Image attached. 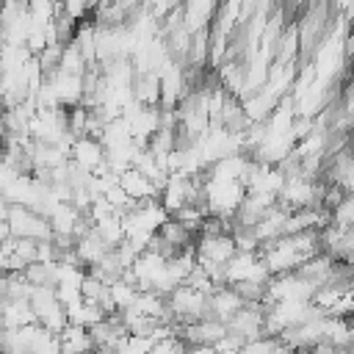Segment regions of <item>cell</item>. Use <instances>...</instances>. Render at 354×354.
Listing matches in <instances>:
<instances>
[{"label": "cell", "instance_id": "obj_1", "mask_svg": "<svg viewBox=\"0 0 354 354\" xmlns=\"http://www.w3.org/2000/svg\"><path fill=\"white\" fill-rule=\"evenodd\" d=\"M166 307L171 315V324H191L207 315V293L191 288V285H177L169 296H166Z\"/></svg>", "mask_w": 354, "mask_h": 354}, {"label": "cell", "instance_id": "obj_2", "mask_svg": "<svg viewBox=\"0 0 354 354\" xmlns=\"http://www.w3.org/2000/svg\"><path fill=\"white\" fill-rule=\"evenodd\" d=\"M28 304L33 310V321L50 332H61L66 326V310L55 296V288H30Z\"/></svg>", "mask_w": 354, "mask_h": 354}, {"label": "cell", "instance_id": "obj_3", "mask_svg": "<svg viewBox=\"0 0 354 354\" xmlns=\"http://www.w3.org/2000/svg\"><path fill=\"white\" fill-rule=\"evenodd\" d=\"M158 202L163 205V210L169 216L191 202H199V177H185V174L171 171L163 180V185L158 188Z\"/></svg>", "mask_w": 354, "mask_h": 354}, {"label": "cell", "instance_id": "obj_4", "mask_svg": "<svg viewBox=\"0 0 354 354\" xmlns=\"http://www.w3.org/2000/svg\"><path fill=\"white\" fill-rule=\"evenodd\" d=\"M271 274L266 271L257 252H235L221 266V285H241V282H260L266 285Z\"/></svg>", "mask_w": 354, "mask_h": 354}, {"label": "cell", "instance_id": "obj_5", "mask_svg": "<svg viewBox=\"0 0 354 354\" xmlns=\"http://www.w3.org/2000/svg\"><path fill=\"white\" fill-rule=\"evenodd\" d=\"M6 227H8V235H14V238H30V241H50L53 238L47 216H41L30 207H22V205L8 207Z\"/></svg>", "mask_w": 354, "mask_h": 354}, {"label": "cell", "instance_id": "obj_6", "mask_svg": "<svg viewBox=\"0 0 354 354\" xmlns=\"http://www.w3.org/2000/svg\"><path fill=\"white\" fill-rule=\"evenodd\" d=\"M224 329L230 335H235L238 340H243V343L266 335V326H263V304L260 301H246L232 318L224 321Z\"/></svg>", "mask_w": 354, "mask_h": 354}, {"label": "cell", "instance_id": "obj_7", "mask_svg": "<svg viewBox=\"0 0 354 354\" xmlns=\"http://www.w3.org/2000/svg\"><path fill=\"white\" fill-rule=\"evenodd\" d=\"M69 160L86 171H94L105 163V147L97 136H75L69 144Z\"/></svg>", "mask_w": 354, "mask_h": 354}, {"label": "cell", "instance_id": "obj_8", "mask_svg": "<svg viewBox=\"0 0 354 354\" xmlns=\"http://www.w3.org/2000/svg\"><path fill=\"white\" fill-rule=\"evenodd\" d=\"M243 304H246V301L241 299V293H238L235 288L218 285V288H213V290L207 293V318H216V321L224 324V321L232 318Z\"/></svg>", "mask_w": 354, "mask_h": 354}, {"label": "cell", "instance_id": "obj_9", "mask_svg": "<svg viewBox=\"0 0 354 354\" xmlns=\"http://www.w3.org/2000/svg\"><path fill=\"white\" fill-rule=\"evenodd\" d=\"M116 183H119V188L133 199V202H144V199H158V185L149 180V177H144L138 169H124L122 174H116Z\"/></svg>", "mask_w": 354, "mask_h": 354}, {"label": "cell", "instance_id": "obj_10", "mask_svg": "<svg viewBox=\"0 0 354 354\" xmlns=\"http://www.w3.org/2000/svg\"><path fill=\"white\" fill-rule=\"evenodd\" d=\"M33 324V310L25 296H8L0 301V329H19Z\"/></svg>", "mask_w": 354, "mask_h": 354}, {"label": "cell", "instance_id": "obj_11", "mask_svg": "<svg viewBox=\"0 0 354 354\" xmlns=\"http://www.w3.org/2000/svg\"><path fill=\"white\" fill-rule=\"evenodd\" d=\"M58 335V348L61 354H94V340H91V332L86 326H77V324H66Z\"/></svg>", "mask_w": 354, "mask_h": 354}, {"label": "cell", "instance_id": "obj_12", "mask_svg": "<svg viewBox=\"0 0 354 354\" xmlns=\"http://www.w3.org/2000/svg\"><path fill=\"white\" fill-rule=\"evenodd\" d=\"M133 100L138 105L155 108L160 102V88H158V75L155 72H136L133 77Z\"/></svg>", "mask_w": 354, "mask_h": 354}, {"label": "cell", "instance_id": "obj_13", "mask_svg": "<svg viewBox=\"0 0 354 354\" xmlns=\"http://www.w3.org/2000/svg\"><path fill=\"white\" fill-rule=\"evenodd\" d=\"M326 216H329V224L351 230V224H354V199H351V194L340 196V199L326 210Z\"/></svg>", "mask_w": 354, "mask_h": 354}, {"label": "cell", "instance_id": "obj_14", "mask_svg": "<svg viewBox=\"0 0 354 354\" xmlns=\"http://www.w3.org/2000/svg\"><path fill=\"white\" fill-rule=\"evenodd\" d=\"M152 337L149 335H138V332H127L122 340H119V346L113 348V351H119V354H149V348H152Z\"/></svg>", "mask_w": 354, "mask_h": 354}, {"label": "cell", "instance_id": "obj_15", "mask_svg": "<svg viewBox=\"0 0 354 354\" xmlns=\"http://www.w3.org/2000/svg\"><path fill=\"white\" fill-rule=\"evenodd\" d=\"M149 354H188V346L183 343L180 335H169V337H160L152 343Z\"/></svg>", "mask_w": 354, "mask_h": 354}]
</instances>
